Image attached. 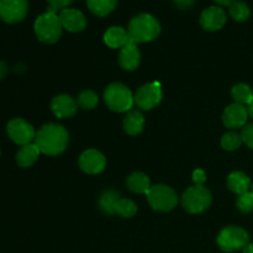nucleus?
<instances>
[{
    "instance_id": "3",
    "label": "nucleus",
    "mask_w": 253,
    "mask_h": 253,
    "mask_svg": "<svg viewBox=\"0 0 253 253\" xmlns=\"http://www.w3.org/2000/svg\"><path fill=\"white\" fill-rule=\"evenodd\" d=\"M34 30L40 41L44 43H54L61 37L63 26L57 12L46 11L37 17Z\"/></svg>"
},
{
    "instance_id": "17",
    "label": "nucleus",
    "mask_w": 253,
    "mask_h": 253,
    "mask_svg": "<svg viewBox=\"0 0 253 253\" xmlns=\"http://www.w3.org/2000/svg\"><path fill=\"white\" fill-rule=\"evenodd\" d=\"M128 41H130V37H128L127 30L120 26L110 27L104 34V42L110 48H123Z\"/></svg>"
},
{
    "instance_id": "9",
    "label": "nucleus",
    "mask_w": 253,
    "mask_h": 253,
    "mask_svg": "<svg viewBox=\"0 0 253 253\" xmlns=\"http://www.w3.org/2000/svg\"><path fill=\"white\" fill-rule=\"evenodd\" d=\"M162 88L158 82H152L140 86L133 95L135 104L142 110L156 108L162 100Z\"/></svg>"
},
{
    "instance_id": "10",
    "label": "nucleus",
    "mask_w": 253,
    "mask_h": 253,
    "mask_svg": "<svg viewBox=\"0 0 253 253\" xmlns=\"http://www.w3.org/2000/svg\"><path fill=\"white\" fill-rule=\"evenodd\" d=\"M27 0H0V19L7 24H16L26 17Z\"/></svg>"
},
{
    "instance_id": "29",
    "label": "nucleus",
    "mask_w": 253,
    "mask_h": 253,
    "mask_svg": "<svg viewBox=\"0 0 253 253\" xmlns=\"http://www.w3.org/2000/svg\"><path fill=\"white\" fill-rule=\"evenodd\" d=\"M236 205L237 209L240 211L245 212V214L253 211V193L251 190L245 193V194L239 195V198L236 200Z\"/></svg>"
},
{
    "instance_id": "12",
    "label": "nucleus",
    "mask_w": 253,
    "mask_h": 253,
    "mask_svg": "<svg viewBox=\"0 0 253 253\" xmlns=\"http://www.w3.org/2000/svg\"><path fill=\"white\" fill-rule=\"evenodd\" d=\"M106 166V160L98 150H86L79 157V167L88 174H99Z\"/></svg>"
},
{
    "instance_id": "23",
    "label": "nucleus",
    "mask_w": 253,
    "mask_h": 253,
    "mask_svg": "<svg viewBox=\"0 0 253 253\" xmlns=\"http://www.w3.org/2000/svg\"><path fill=\"white\" fill-rule=\"evenodd\" d=\"M231 96L235 103L241 104V105L249 106L253 100V90L251 86L245 83H239L232 86Z\"/></svg>"
},
{
    "instance_id": "37",
    "label": "nucleus",
    "mask_w": 253,
    "mask_h": 253,
    "mask_svg": "<svg viewBox=\"0 0 253 253\" xmlns=\"http://www.w3.org/2000/svg\"><path fill=\"white\" fill-rule=\"evenodd\" d=\"M247 109H249V115L253 119V100L251 101V104H250V105L247 106Z\"/></svg>"
},
{
    "instance_id": "30",
    "label": "nucleus",
    "mask_w": 253,
    "mask_h": 253,
    "mask_svg": "<svg viewBox=\"0 0 253 253\" xmlns=\"http://www.w3.org/2000/svg\"><path fill=\"white\" fill-rule=\"evenodd\" d=\"M241 137L244 143H246L250 148L253 150V123L246 124V125L242 127Z\"/></svg>"
},
{
    "instance_id": "7",
    "label": "nucleus",
    "mask_w": 253,
    "mask_h": 253,
    "mask_svg": "<svg viewBox=\"0 0 253 253\" xmlns=\"http://www.w3.org/2000/svg\"><path fill=\"white\" fill-rule=\"evenodd\" d=\"M250 244V236L245 229L240 226H226L217 236V245L224 252L231 253L244 250Z\"/></svg>"
},
{
    "instance_id": "8",
    "label": "nucleus",
    "mask_w": 253,
    "mask_h": 253,
    "mask_svg": "<svg viewBox=\"0 0 253 253\" xmlns=\"http://www.w3.org/2000/svg\"><path fill=\"white\" fill-rule=\"evenodd\" d=\"M6 132L10 140L20 146L32 143V141H35V137H36V132L31 124L21 118H15L10 120L6 125Z\"/></svg>"
},
{
    "instance_id": "2",
    "label": "nucleus",
    "mask_w": 253,
    "mask_h": 253,
    "mask_svg": "<svg viewBox=\"0 0 253 253\" xmlns=\"http://www.w3.org/2000/svg\"><path fill=\"white\" fill-rule=\"evenodd\" d=\"M127 34L135 43L150 42L160 36L161 25L151 14H138L128 22Z\"/></svg>"
},
{
    "instance_id": "20",
    "label": "nucleus",
    "mask_w": 253,
    "mask_h": 253,
    "mask_svg": "<svg viewBox=\"0 0 253 253\" xmlns=\"http://www.w3.org/2000/svg\"><path fill=\"white\" fill-rule=\"evenodd\" d=\"M40 153L41 151L35 142L21 146V148L16 153V163L22 168L31 167L39 160Z\"/></svg>"
},
{
    "instance_id": "35",
    "label": "nucleus",
    "mask_w": 253,
    "mask_h": 253,
    "mask_svg": "<svg viewBox=\"0 0 253 253\" xmlns=\"http://www.w3.org/2000/svg\"><path fill=\"white\" fill-rule=\"evenodd\" d=\"M214 1L217 2V4H220V5H225V6H230V5H231L234 1H236V0H214Z\"/></svg>"
},
{
    "instance_id": "13",
    "label": "nucleus",
    "mask_w": 253,
    "mask_h": 253,
    "mask_svg": "<svg viewBox=\"0 0 253 253\" xmlns=\"http://www.w3.org/2000/svg\"><path fill=\"white\" fill-rule=\"evenodd\" d=\"M51 110L58 119L72 118L78 110V103L71 95L61 94L51 100Z\"/></svg>"
},
{
    "instance_id": "34",
    "label": "nucleus",
    "mask_w": 253,
    "mask_h": 253,
    "mask_svg": "<svg viewBox=\"0 0 253 253\" xmlns=\"http://www.w3.org/2000/svg\"><path fill=\"white\" fill-rule=\"evenodd\" d=\"M7 66L4 63V62L0 61V81H1L2 78H5V76L7 74Z\"/></svg>"
},
{
    "instance_id": "11",
    "label": "nucleus",
    "mask_w": 253,
    "mask_h": 253,
    "mask_svg": "<svg viewBox=\"0 0 253 253\" xmlns=\"http://www.w3.org/2000/svg\"><path fill=\"white\" fill-rule=\"evenodd\" d=\"M249 116L247 106L232 103L231 105L225 109L224 114H222V123L230 130H237V128H242L246 125Z\"/></svg>"
},
{
    "instance_id": "33",
    "label": "nucleus",
    "mask_w": 253,
    "mask_h": 253,
    "mask_svg": "<svg viewBox=\"0 0 253 253\" xmlns=\"http://www.w3.org/2000/svg\"><path fill=\"white\" fill-rule=\"evenodd\" d=\"M175 4V6H178L179 9H189L193 4H194V0H173Z\"/></svg>"
},
{
    "instance_id": "14",
    "label": "nucleus",
    "mask_w": 253,
    "mask_h": 253,
    "mask_svg": "<svg viewBox=\"0 0 253 253\" xmlns=\"http://www.w3.org/2000/svg\"><path fill=\"white\" fill-rule=\"evenodd\" d=\"M59 20L64 30L69 32H81L85 29L86 19L82 11L77 9H66L61 10L59 12Z\"/></svg>"
},
{
    "instance_id": "5",
    "label": "nucleus",
    "mask_w": 253,
    "mask_h": 253,
    "mask_svg": "<svg viewBox=\"0 0 253 253\" xmlns=\"http://www.w3.org/2000/svg\"><path fill=\"white\" fill-rule=\"evenodd\" d=\"M211 203V193L204 185L188 188L182 195V205L189 214H202L209 209Z\"/></svg>"
},
{
    "instance_id": "18",
    "label": "nucleus",
    "mask_w": 253,
    "mask_h": 253,
    "mask_svg": "<svg viewBox=\"0 0 253 253\" xmlns=\"http://www.w3.org/2000/svg\"><path fill=\"white\" fill-rule=\"evenodd\" d=\"M227 187L235 194L242 195L251 190V179L244 172L236 170V172L230 173L229 177H227Z\"/></svg>"
},
{
    "instance_id": "25",
    "label": "nucleus",
    "mask_w": 253,
    "mask_h": 253,
    "mask_svg": "<svg viewBox=\"0 0 253 253\" xmlns=\"http://www.w3.org/2000/svg\"><path fill=\"white\" fill-rule=\"evenodd\" d=\"M229 11L232 19L236 20V21H246L250 16L249 5L244 1H239V0L230 5Z\"/></svg>"
},
{
    "instance_id": "16",
    "label": "nucleus",
    "mask_w": 253,
    "mask_h": 253,
    "mask_svg": "<svg viewBox=\"0 0 253 253\" xmlns=\"http://www.w3.org/2000/svg\"><path fill=\"white\" fill-rule=\"evenodd\" d=\"M141 62V52L138 49L137 43L133 41H128L123 48H120L119 53V64L126 71H133L138 67Z\"/></svg>"
},
{
    "instance_id": "26",
    "label": "nucleus",
    "mask_w": 253,
    "mask_h": 253,
    "mask_svg": "<svg viewBox=\"0 0 253 253\" xmlns=\"http://www.w3.org/2000/svg\"><path fill=\"white\" fill-rule=\"evenodd\" d=\"M78 106H81L82 109H85V110H91V109L96 108L99 103L98 94L93 90H83L78 96Z\"/></svg>"
},
{
    "instance_id": "32",
    "label": "nucleus",
    "mask_w": 253,
    "mask_h": 253,
    "mask_svg": "<svg viewBox=\"0 0 253 253\" xmlns=\"http://www.w3.org/2000/svg\"><path fill=\"white\" fill-rule=\"evenodd\" d=\"M207 180V174L203 169H195L193 172V182L195 183V185H203L204 182Z\"/></svg>"
},
{
    "instance_id": "38",
    "label": "nucleus",
    "mask_w": 253,
    "mask_h": 253,
    "mask_svg": "<svg viewBox=\"0 0 253 253\" xmlns=\"http://www.w3.org/2000/svg\"><path fill=\"white\" fill-rule=\"evenodd\" d=\"M251 192L253 193V184H252V188H251Z\"/></svg>"
},
{
    "instance_id": "19",
    "label": "nucleus",
    "mask_w": 253,
    "mask_h": 253,
    "mask_svg": "<svg viewBox=\"0 0 253 253\" xmlns=\"http://www.w3.org/2000/svg\"><path fill=\"white\" fill-rule=\"evenodd\" d=\"M145 127V116L140 110H130L124 119V130L127 135L136 136Z\"/></svg>"
},
{
    "instance_id": "31",
    "label": "nucleus",
    "mask_w": 253,
    "mask_h": 253,
    "mask_svg": "<svg viewBox=\"0 0 253 253\" xmlns=\"http://www.w3.org/2000/svg\"><path fill=\"white\" fill-rule=\"evenodd\" d=\"M48 2V9L47 11L57 12L58 10L66 9L68 5H71L73 2V0H47Z\"/></svg>"
},
{
    "instance_id": "21",
    "label": "nucleus",
    "mask_w": 253,
    "mask_h": 253,
    "mask_svg": "<svg viewBox=\"0 0 253 253\" xmlns=\"http://www.w3.org/2000/svg\"><path fill=\"white\" fill-rule=\"evenodd\" d=\"M126 184H127L128 189L136 194H147L150 188L152 187L150 178L145 173L141 172H135L128 175L126 179Z\"/></svg>"
},
{
    "instance_id": "36",
    "label": "nucleus",
    "mask_w": 253,
    "mask_h": 253,
    "mask_svg": "<svg viewBox=\"0 0 253 253\" xmlns=\"http://www.w3.org/2000/svg\"><path fill=\"white\" fill-rule=\"evenodd\" d=\"M242 251H244V253H253V244L247 245V246L245 247V249L242 250Z\"/></svg>"
},
{
    "instance_id": "39",
    "label": "nucleus",
    "mask_w": 253,
    "mask_h": 253,
    "mask_svg": "<svg viewBox=\"0 0 253 253\" xmlns=\"http://www.w3.org/2000/svg\"><path fill=\"white\" fill-rule=\"evenodd\" d=\"M0 155H1V152H0Z\"/></svg>"
},
{
    "instance_id": "22",
    "label": "nucleus",
    "mask_w": 253,
    "mask_h": 253,
    "mask_svg": "<svg viewBox=\"0 0 253 253\" xmlns=\"http://www.w3.org/2000/svg\"><path fill=\"white\" fill-rule=\"evenodd\" d=\"M88 9L96 16H106L118 6V0H86Z\"/></svg>"
},
{
    "instance_id": "27",
    "label": "nucleus",
    "mask_w": 253,
    "mask_h": 253,
    "mask_svg": "<svg viewBox=\"0 0 253 253\" xmlns=\"http://www.w3.org/2000/svg\"><path fill=\"white\" fill-rule=\"evenodd\" d=\"M242 143L244 141H242L241 133L236 132V131H230L221 137V147L226 151L237 150L241 147Z\"/></svg>"
},
{
    "instance_id": "15",
    "label": "nucleus",
    "mask_w": 253,
    "mask_h": 253,
    "mask_svg": "<svg viewBox=\"0 0 253 253\" xmlns=\"http://www.w3.org/2000/svg\"><path fill=\"white\" fill-rule=\"evenodd\" d=\"M200 24L208 31H217L226 24V14L219 6H210L200 15Z\"/></svg>"
},
{
    "instance_id": "28",
    "label": "nucleus",
    "mask_w": 253,
    "mask_h": 253,
    "mask_svg": "<svg viewBox=\"0 0 253 253\" xmlns=\"http://www.w3.org/2000/svg\"><path fill=\"white\" fill-rule=\"evenodd\" d=\"M137 212V205L131 199L120 198L115 208V214L123 217H132Z\"/></svg>"
},
{
    "instance_id": "6",
    "label": "nucleus",
    "mask_w": 253,
    "mask_h": 253,
    "mask_svg": "<svg viewBox=\"0 0 253 253\" xmlns=\"http://www.w3.org/2000/svg\"><path fill=\"white\" fill-rule=\"evenodd\" d=\"M146 197H147V202L151 208L157 211H170L178 204L177 193L172 188L165 184L152 185Z\"/></svg>"
},
{
    "instance_id": "1",
    "label": "nucleus",
    "mask_w": 253,
    "mask_h": 253,
    "mask_svg": "<svg viewBox=\"0 0 253 253\" xmlns=\"http://www.w3.org/2000/svg\"><path fill=\"white\" fill-rule=\"evenodd\" d=\"M68 142V131L58 124H46L37 131L35 137V143L46 156L61 155L66 151Z\"/></svg>"
},
{
    "instance_id": "24",
    "label": "nucleus",
    "mask_w": 253,
    "mask_h": 253,
    "mask_svg": "<svg viewBox=\"0 0 253 253\" xmlns=\"http://www.w3.org/2000/svg\"><path fill=\"white\" fill-rule=\"evenodd\" d=\"M120 200V194L115 190H106L99 199V207L105 214L115 215V208Z\"/></svg>"
},
{
    "instance_id": "4",
    "label": "nucleus",
    "mask_w": 253,
    "mask_h": 253,
    "mask_svg": "<svg viewBox=\"0 0 253 253\" xmlns=\"http://www.w3.org/2000/svg\"><path fill=\"white\" fill-rule=\"evenodd\" d=\"M104 100L109 109L116 113H127L135 104L133 94L121 83H111L104 91Z\"/></svg>"
}]
</instances>
